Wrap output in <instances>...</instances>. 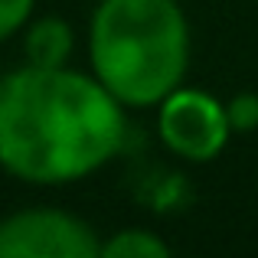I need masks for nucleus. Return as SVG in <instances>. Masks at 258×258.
<instances>
[{
    "label": "nucleus",
    "mask_w": 258,
    "mask_h": 258,
    "mask_svg": "<svg viewBox=\"0 0 258 258\" xmlns=\"http://www.w3.org/2000/svg\"><path fill=\"white\" fill-rule=\"evenodd\" d=\"M101 255H108V258H167L170 248L147 229H124L108 245H101Z\"/></svg>",
    "instance_id": "nucleus-6"
},
{
    "label": "nucleus",
    "mask_w": 258,
    "mask_h": 258,
    "mask_svg": "<svg viewBox=\"0 0 258 258\" xmlns=\"http://www.w3.org/2000/svg\"><path fill=\"white\" fill-rule=\"evenodd\" d=\"M101 245L76 216L56 209L17 213L0 222V258H95Z\"/></svg>",
    "instance_id": "nucleus-3"
},
{
    "label": "nucleus",
    "mask_w": 258,
    "mask_h": 258,
    "mask_svg": "<svg viewBox=\"0 0 258 258\" xmlns=\"http://www.w3.org/2000/svg\"><path fill=\"white\" fill-rule=\"evenodd\" d=\"M124 144L121 101L98 79L26 66L0 82V167L33 183L98 170Z\"/></svg>",
    "instance_id": "nucleus-1"
},
{
    "label": "nucleus",
    "mask_w": 258,
    "mask_h": 258,
    "mask_svg": "<svg viewBox=\"0 0 258 258\" xmlns=\"http://www.w3.org/2000/svg\"><path fill=\"white\" fill-rule=\"evenodd\" d=\"M88 46L95 79L134 108L164 101L189 62V30L176 0H101Z\"/></svg>",
    "instance_id": "nucleus-2"
},
{
    "label": "nucleus",
    "mask_w": 258,
    "mask_h": 258,
    "mask_svg": "<svg viewBox=\"0 0 258 258\" xmlns=\"http://www.w3.org/2000/svg\"><path fill=\"white\" fill-rule=\"evenodd\" d=\"M226 114H229L232 131H255L258 127V95L255 92H239L226 105Z\"/></svg>",
    "instance_id": "nucleus-7"
},
{
    "label": "nucleus",
    "mask_w": 258,
    "mask_h": 258,
    "mask_svg": "<svg viewBox=\"0 0 258 258\" xmlns=\"http://www.w3.org/2000/svg\"><path fill=\"white\" fill-rule=\"evenodd\" d=\"M232 124L213 95L200 88H173L160 101V138L186 160H213L226 147Z\"/></svg>",
    "instance_id": "nucleus-4"
},
{
    "label": "nucleus",
    "mask_w": 258,
    "mask_h": 258,
    "mask_svg": "<svg viewBox=\"0 0 258 258\" xmlns=\"http://www.w3.org/2000/svg\"><path fill=\"white\" fill-rule=\"evenodd\" d=\"M33 13V0H0V39L17 33Z\"/></svg>",
    "instance_id": "nucleus-8"
},
{
    "label": "nucleus",
    "mask_w": 258,
    "mask_h": 258,
    "mask_svg": "<svg viewBox=\"0 0 258 258\" xmlns=\"http://www.w3.org/2000/svg\"><path fill=\"white\" fill-rule=\"evenodd\" d=\"M72 52V26L66 20L46 17L26 33V59L30 66L43 69H59Z\"/></svg>",
    "instance_id": "nucleus-5"
}]
</instances>
